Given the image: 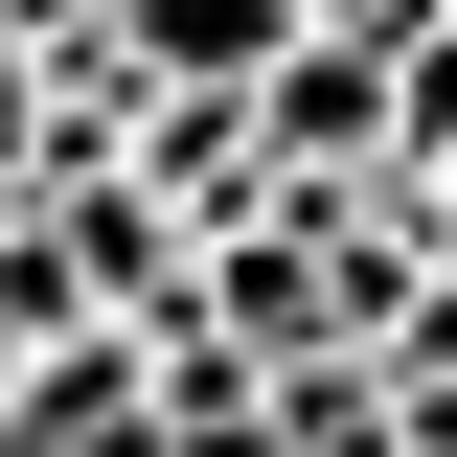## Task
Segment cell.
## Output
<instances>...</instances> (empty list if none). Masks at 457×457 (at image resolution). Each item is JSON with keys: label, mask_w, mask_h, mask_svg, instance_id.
<instances>
[{"label": "cell", "mask_w": 457, "mask_h": 457, "mask_svg": "<svg viewBox=\"0 0 457 457\" xmlns=\"http://www.w3.org/2000/svg\"><path fill=\"white\" fill-rule=\"evenodd\" d=\"M297 23H320V46H389V23H411V0H297Z\"/></svg>", "instance_id": "obj_2"}, {"label": "cell", "mask_w": 457, "mask_h": 457, "mask_svg": "<svg viewBox=\"0 0 457 457\" xmlns=\"http://www.w3.org/2000/svg\"><path fill=\"white\" fill-rule=\"evenodd\" d=\"M92 23H114V0H0V46H23V69H46V46H92Z\"/></svg>", "instance_id": "obj_1"}]
</instances>
